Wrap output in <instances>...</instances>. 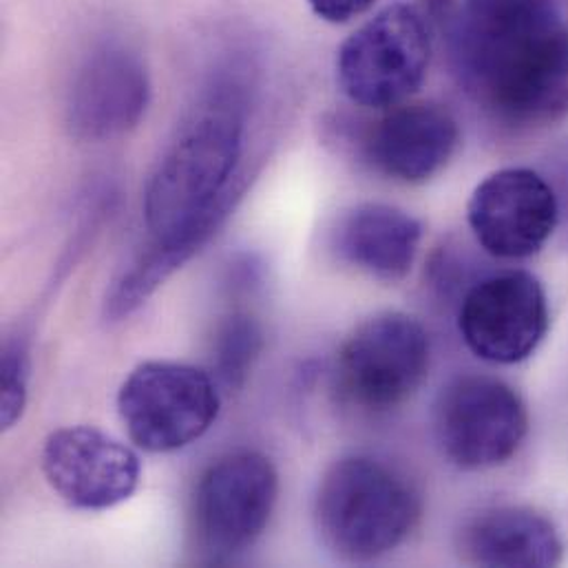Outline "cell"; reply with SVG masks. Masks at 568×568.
<instances>
[{
  "mask_svg": "<svg viewBox=\"0 0 568 568\" xmlns=\"http://www.w3.org/2000/svg\"><path fill=\"white\" fill-rule=\"evenodd\" d=\"M460 129L454 113L438 102H403L365 133V162L383 178L400 184H425L454 158Z\"/></svg>",
  "mask_w": 568,
  "mask_h": 568,
  "instance_id": "cell-13",
  "label": "cell"
},
{
  "mask_svg": "<svg viewBox=\"0 0 568 568\" xmlns=\"http://www.w3.org/2000/svg\"><path fill=\"white\" fill-rule=\"evenodd\" d=\"M151 102V75L142 55L118 40L95 44L73 73L67 126L82 142H106L133 131Z\"/></svg>",
  "mask_w": 568,
  "mask_h": 568,
  "instance_id": "cell-10",
  "label": "cell"
},
{
  "mask_svg": "<svg viewBox=\"0 0 568 568\" xmlns=\"http://www.w3.org/2000/svg\"><path fill=\"white\" fill-rule=\"evenodd\" d=\"M264 347V332L257 318L248 312L226 316L213 343V372L215 378L229 387L240 389L253 372Z\"/></svg>",
  "mask_w": 568,
  "mask_h": 568,
  "instance_id": "cell-16",
  "label": "cell"
},
{
  "mask_svg": "<svg viewBox=\"0 0 568 568\" xmlns=\"http://www.w3.org/2000/svg\"><path fill=\"white\" fill-rule=\"evenodd\" d=\"M458 329L465 345L478 358L498 365L520 363L547 336V292L525 271L489 275L465 294L458 312Z\"/></svg>",
  "mask_w": 568,
  "mask_h": 568,
  "instance_id": "cell-9",
  "label": "cell"
},
{
  "mask_svg": "<svg viewBox=\"0 0 568 568\" xmlns=\"http://www.w3.org/2000/svg\"><path fill=\"white\" fill-rule=\"evenodd\" d=\"M432 60V36L418 9L394 2L343 40L336 53V84L367 109H392L423 87Z\"/></svg>",
  "mask_w": 568,
  "mask_h": 568,
  "instance_id": "cell-4",
  "label": "cell"
},
{
  "mask_svg": "<svg viewBox=\"0 0 568 568\" xmlns=\"http://www.w3.org/2000/svg\"><path fill=\"white\" fill-rule=\"evenodd\" d=\"M558 215L551 184L531 169H500L487 175L467 204L476 242L498 260L538 255L551 240Z\"/></svg>",
  "mask_w": 568,
  "mask_h": 568,
  "instance_id": "cell-11",
  "label": "cell"
},
{
  "mask_svg": "<svg viewBox=\"0 0 568 568\" xmlns=\"http://www.w3.org/2000/svg\"><path fill=\"white\" fill-rule=\"evenodd\" d=\"M40 469L49 487L80 511H106L126 503L142 478L140 458L131 447L82 425L47 436Z\"/></svg>",
  "mask_w": 568,
  "mask_h": 568,
  "instance_id": "cell-12",
  "label": "cell"
},
{
  "mask_svg": "<svg viewBox=\"0 0 568 568\" xmlns=\"http://www.w3.org/2000/svg\"><path fill=\"white\" fill-rule=\"evenodd\" d=\"M280 498V474L262 452H233L200 478L193 503L197 545L213 562L246 554L266 531Z\"/></svg>",
  "mask_w": 568,
  "mask_h": 568,
  "instance_id": "cell-8",
  "label": "cell"
},
{
  "mask_svg": "<svg viewBox=\"0 0 568 568\" xmlns=\"http://www.w3.org/2000/svg\"><path fill=\"white\" fill-rule=\"evenodd\" d=\"M420 518L414 483L374 456L336 460L321 478L314 525L325 549L343 562L367 565L398 549Z\"/></svg>",
  "mask_w": 568,
  "mask_h": 568,
  "instance_id": "cell-3",
  "label": "cell"
},
{
  "mask_svg": "<svg viewBox=\"0 0 568 568\" xmlns=\"http://www.w3.org/2000/svg\"><path fill=\"white\" fill-rule=\"evenodd\" d=\"M460 558L476 567H556L565 547L556 525L527 507L487 509L460 529Z\"/></svg>",
  "mask_w": 568,
  "mask_h": 568,
  "instance_id": "cell-15",
  "label": "cell"
},
{
  "mask_svg": "<svg viewBox=\"0 0 568 568\" xmlns=\"http://www.w3.org/2000/svg\"><path fill=\"white\" fill-rule=\"evenodd\" d=\"M29 354L22 343H7L0 363V420L11 429L24 414L29 387Z\"/></svg>",
  "mask_w": 568,
  "mask_h": 568,
  "instance_id": "cell-17",
  "label": "cell"
},
{
  "mask_svg": "<svg viewBox=\"0 0 568 568\" xmlns=\"http://www.w3.org/2000/svg\"><path fill=\"white\" fill-rule=\"evenodd\" d=\"M332 246L358 273L383 282H403L418 255L423 224L389 204H358L336 224Z\"/></svg>",
  "mask_w": 568,
  "mask_h": 568,
  "instance_id": "cell-14",
  "label": "cell"
},
{
  "mask_svg": "<svg viewBox=\"0 0 568 568\" xmlns=\"http://www.w3.org/2000/svg\"><path fill=\"white\" fill-rule=\"evenodd\" d=\"M376 0H307L316 18L329 24H347L374 7Z\"/></svg>",
  "mask_w": 568,
  "mask_h": 568,
  "instance_id": "cell-18",
  "label": "cell"
},
{
  "mask_svg": "<svg viewBox=\"0 0 568 568\" xmlns=\"http://www.w3.org/2000/svg\"><path fill=\"white\" fill-rule=\"evenodd\" d=\"M529 432L523 396L494 376L467 374L447 383L434 403V436L440 454L465 471L509 463Z\"/></svg>",
  "mask_w": 568,
  "mask_h": 568,
  "instance_id": "cell-7",
  "label": "cell"
},
{
  "mask_svg": "<svg viewBox=\"0 0 568 568\" xmlns=\"http://www.w3.org/2000/svg\"><path fill=\"white\" fill-rule=\"evenodd\" d=\"M429 361V334L414 316L378 312L343 341L334 369L336 387L363 412H389L420 389Z\"/></svg>",
  "mask_w": 568,
  "mask_h": 568,
  "instance_id": "cell-6",
  "label": "cell"
},
{
  "mask_svg": "<svg viewBox=\"0 0 568 568\" xmlns=\"http://www.w3.org/2000/svg\"><path fill=\"white\" fill-rule=\"evenodd\" d=\"M222 396L215 376L178 361L140 363L118 392V414L135 447L180 452L217 420Z\"/></svg>",
  "mask_w": 568,
  "mask_h": 568,
  "instance_id": "cell-5",
  "label": "cell"
},
{
  "mask_svg": "<svg viewBox=\"0 0 568 568\" xmlns=\"http://www.w3.org/2000/svg\"><path fill=\"white\" fill-rule=\"evenodd\" d=\"M248 118L240 75L217 78L180 124L144 189V224L162 260L178 273L235 209L233 184Z\"/></svg>",
  "mask_w": 568,
  "mask_h": 568,
  "instance_id": "cell-2",
  "label": "cell"
},
{
  "mask_svg": "<svg viewBox=\"0 0 568 568\" xmlns=\"http://www.w3.org/2000/svg\"><path fill=\"white\" fill-rule=\"evenodd\" d=\"M467 95L511 126L568 113V0H429Z\"/></svg>",
  "mask_w": 568,
  "mask_h": 568,
  "instance_id": "cell-1",
  "label": "cell"
}]
</instances>
